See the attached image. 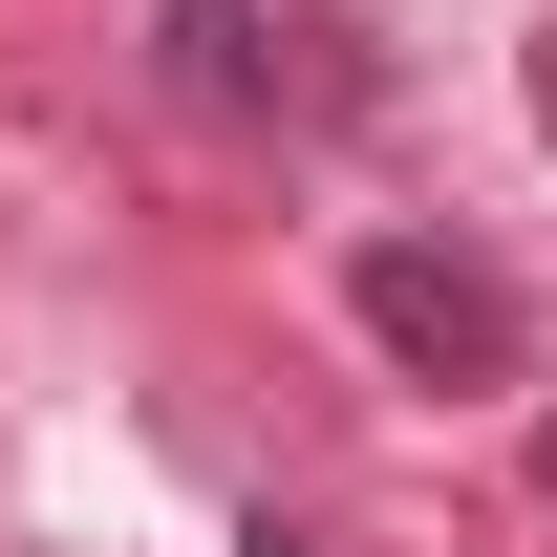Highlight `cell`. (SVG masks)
Returning <instances> with one entry per match:
<instances>
[{
  "label": "cell",
  "mask_w": 557,
  "mask_h": 557,
  "mask_svg": "<svg viewBox=\"0 0 557 557\" xmlns=\"http://www.w3.org/2000/svg\"><path fill=\"white\" fill-rule=\"evenodd\" d=\"M364 344L408 364V386H515V364H536V322H515V278L493 258H429V236H364Z\"/></svg>",
  "instance_id": "obj_1"
},
{
  "label": "cell",
  "mask_w": 557,
  "mask_h": 557,
  "mask_svg": "<svg viewBox=\"0 0 557 557\" xmlns=\"http://www.w3.org/2000/svg\"><path fill=\"white\" fill-rule=\"evenodd\" d=\"M172 86H194V108H258V22H236V0H172Z\"/></svg>",
  "instance_id": "obj_2"
},
{
  "label": "cell",
  "mask_w": 557,
  "mask_h": 557,
  "mask_svg": "<svg viewBox=\"0 0 557 557\" xmlns=\"http://www.w3.org/2000/svg\"><path fill=\"white\" fill-rule=\"evenodd\" d=\"M536 108H557V65H536Z\"/></svg>",
  "instance_id": "obj_3"
}]
</instances>
